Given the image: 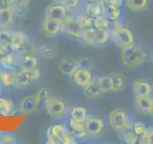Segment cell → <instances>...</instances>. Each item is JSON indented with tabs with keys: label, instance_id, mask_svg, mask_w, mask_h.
Here are the masks:
<instances>
[{
	"label": "cell",
	"instance_id": "obj_1",
	"mask_svg": "<svg viewBox=\"0 0 153 144\" xmlns=\"http://www.w3.org/2000/svg\"><path fill=\"white\" fill-rule=\"evenodd\" d=\"M109 35L111 41L121 50L135 45V37L133 32L124 25L122 20L111 23Z\"/></svg>",
	"mask_w": 153,
	"mask_h": 144
},
{
	"label": "cell",
	"instance_id": "obj_13",
	"mask_svg": "<svg viewBox=\"0 0 153 144\" xmlns=\"http://www.w3.org/2000/svg\"><path fill=\"white\" fill-rule=\"evenodd\" d=\"M43 30H44L46 35L50 37H55L63 31V25L59 20L45 17L44 22H43Z\"/></svg>",
	"mask_w": 153,
	"mask_h": 144
},
{
	"label": "cell",
	"instance_id": "obj_35",
	"mask_svg": "<svg viewBox=\"0 0 153 144\" xmlns=\"http://www.w3.org/2000/svg\"><path fill=\"white\" fill-rule=\"evenodd\" d=\"M140 144H153V127L146 129V133L142 136L139 137Z\"/></svg>",
	"mask_w": 153,
	"mask_h": 144
},
{
	"label": "cell",
	"instance_id": "obj_9",
	"mask_svg": "<svg viewBox=\"0 0 153 144\" xmlns=\"http://www.w3.org/2000/svg\"><path fill=\"white\" fill-rule=\"evenodd\" d=\"M71 77L73 79L74 83L76 86H80V88H85L86 86L90 85L95 80L92 70L84 68H78Z\"/></svg>",
	"mask_w": 153,
	"mask_h": 144
},
{
	"label": "cell",
	"instance_id": "obj_20",
	"mask_svg": "<svg viewBox=\"0 0 153 144\" xmlns=\"http://www.w3.org/2000/svg\"><path fill=\"white\" fill-rule=\"evenodd\" d=\"M148 4L149 0H124V6L134 13L146 11L148 8Z\"/></svg>",
	"mask_w": 153,
	"mask_h": 144
},
{
	"label": "cell",
	"instance_id": "obj_11",
	"mask_svg": "<svg viewBox=\"0 0 153 144\" xmlns=\"http://www.w3.org/2000/svg\"><path fill=\"white\" fill-rule=\"evenodd\" d=\"M20 58L16 54V52H11L6 55L0 56V67L4 69L16 70L17 66L19 67Z\"/></svg>",
	"mask_w": 153,
	"mask_h": 144
},
{
	"label": "cell",
	"instance_id": "obj_40",
	"mask_svg": "<svg viewBox=\"0 0 153 144\" xmlns=\"http://www.w3.org/2000/svg\"><path fill=\"white\" fill-rule=\"evenodd\" d=\"M28 11H29V4L23 5V6L17 7V8L13 10V14L16 16H17V17H23V16H25L26 14H28Z\"/></svg>",
	"mask_w": 153,
	"mask_h": 144
},
{
	"label": "cell",
	"instance_id": "obj_8",
	"mask_svg": "<svg viewBox=\"0 0 153 144\" xmlns=\"http://www.w3.org/2000/svg\"><path fill=\"white\" fill-rule=\"evenodd\" d=\"M69 10L67 9L61 2H56L48 6L45 10V17L56 19L62 22L64 17L68 14Z\"/></svg>",
	"mask_w": 153,
	"mask_h": 144
},
{
	"label": "cell",
	"instance_id": "obj_21",
	"mask_svg": "<svg viewBox=\"0 0 153 144\" xmlns=\"http://www.w3.org/2000/svg\"><path fill=\"white\" fill-rule=\"evenodd\" d=\"M16 70L0 69V84L3 86H13L16 85Z\"/></svg>",
	"mask_w": 153,
	"mask_h": 144
},
{
	"label": "cell",
	"instance_id": "obj_2",
	"mask_svg": "<svg viewBox=\"0 0 153 144\" xmlns=\"http://www.w3.org/2000/svg\"><path fill=\"white\" fill-rule=\"evenodd\" d=\"M146 59L147 53L140 46L133 45L121 50V60L126 68H138L145 64Z\"/></svg>",
	"mask_w": 153,
	"mask_h": 144
},
{
	"label": "cell",
	"instance_id": "obj_50",
	"mask_svg": "<svg viewBox=\"0 0 153 144\" xmlns=\"http://www.w3.org/2000/svg\"><path fill=\"white\" fill-rule=\"evenodd\" d=\"M55 1H56V2H63L64 0H55Z\"/></svg>",
	"mask_w": 153,
	"mask_h": 144
},
{
	"label": "cell",
	"instance_id": "obj_37",
	"mask_svg": "<svg viewBox=\"0 0 153 144\" xmlns=\"http://www.w3.org/2000/svg\"><path fill=\"white\" fill-rule=\"evenodd\" d=\"M59 140H60V143H62V144H75V143H76V136L69 131L68 128H67L66 131L62 134V136H60Z\"/></svg>",
	"mask_w": 153,
	"mask_h": 144
},
{
	"label": "cell",
	"instance_id": "obj_15",
	"mask_svg": "<svg viewBox=\"0 0 153 144\" xmlns=\"http://www.w3.org/2000/svg\"><path fill=\"white\" fill-rule=\"evenodd\" d=\"M78 68V60H74L72 58H64L59 64V71L66 76H72Z\"/></svg>",
	"mask_w": 153,
	"mask_h": 144
},
{
	"label": "cell",
	"instance_id": "obj_19",
	"mask_svg": "<svg viewBox=\"0 0 153 144\" xmlns=\"http://www.w3.org/2000/svg\"><path fill=\"white\" fill-rule=\"evenodd\" d=\"M39 105V102L36 98V96H27V97L23 98L20 102V110L22 112L30 113L36 110V108Z\"/></svg>",
	"mask_w": 153,
	"mask_h": 144
},
{
	"label": "cell",
	"instance_id": "obj_10",
	"mask_svg": "<svg viewBox=\"0 0 153 144\" xmlns=\"http://www.w3.org/2000/svg\"><path fill=\"white\" fill-rule=\"evenodd\" d=\"M66 130H67V127L63 124L52 125L47 131V140H46V142L48 144H59V143H60L59 138Z\"/></svg>",
	"mask_w": 153,
	"mask_h": 144
},
{
	"label": "cell",
	"instance_id": "obj_23",
	"mask_svg": "<svg viewBox=\"0 0 153 144\" xmlns=\"http://www.w3.org/2000/svg\"><path fill=\"white\" fill-rule=\"evenodd\" d=\"M112 80V92H121L126 89V79L121 73H115L111 75Z\"/></svg>",
	"mask_w": 153,
	"mask_h": 144
},
{
	"label": "cell",
	"instance_id": "obj_4",
	"mask_svg": "<svg viewBox=\"0 0 153 144\" xmlns=\"http://www.w3.org/2000/svg\"><path fill=\"white\" fill-rule=\"evenodd\" d=\"M44 108L46 112L55 119L62 118L67 112V105L65 101L51 95L44 102Z\"/></svg>",
	"mask_w": 153,
	"mask_h": 144
},
{
	"label": "cell",
	"instance_id": "obj_46",
	"mask_svg": "<svg viewBox=\"0 0 153 144\" xmlns=\"http://www.w3.org/2000/svg\"><path fill=\"white\" fill-rule=\"evenodd\" d=\"M105 3L108 5H115L118 7H123L124 5V0H105Z\"/></svg>",
	"mask_w": 153,
	"mask_h": 144
},
{
	"label": "cell",
	"instance_id": "obj_26",
	"mask_svg": "<svg viewBox=\"0 0 153 144\" xmlns=\"http://www.w3.org/2000/svg\"><path fill=\"white\" fill-rule=\"evenodd\" d=\"M104 16L109 19L111 23L120 21L122 18V7L106 4V11H105Z\"/></svg>",
	"mask_w": 153,
	"mask_h": 144
},
{
	"label": "cell",
	"instance_id": "obj_36",
	"mask_svg": "<svg viewBox=\"0 0 153 144\" xmlns=\"http://www.w3.org/2000/svg\"><path fill=\"white\" fill-rule=\"evenodd\" d=\"M147 127L146 126V124L142 122V121H136V122H132L131 125V130L135 133L137 136L140 137L142 136L143 134L146 133Z\"/></svg>",
	"mask_w": 153,
	"mask_h": 144
},
{
	"label": "cell",
	"instance_id": "obj_14",
	"mask_svg": "<svg viewBox=\"0 0 153 144\" xmlns=\"http://www.w3.org/2000/svg\"><path fill=\"white\" fill-rule=\"evenodd\" d=\"M67 128H68L69 131L76 136V139H83L88 136L84 122H79L72 118H69L68 127Z\"/></svg>",
	"mask_w": 153,
	"mask_h": 144
},
{
	"label": "cell",
	"instance_id": "obj_38",
	"mask_svg": "<svg viewBox=\"0 0 153 144\" xmlns=\"http://www.w3.org/2000/svg\"><path fill=\"white\" fill-rule=\"evenodd\" d=\"M40 51H41V54L43 55V57L46 58V59H53L55 58L56 55V50L54 46L52 45H43L40 48Z\"/></svg>",
	"mask_w": 153,
	"mask_h": 144
},
{
	"label": "cell",
	"instance_id": "obj_39",
	"mask_svg": "<svg viewBox=\"0 0 153 144\" xmlns=\"http://www.w3.org/2000/svg\"><path fill=\"white\" fill-rule=\"evenodd\" d=\"M78 67L79 68H84L92 70L93 68V62L89 58H81L78 60Z\"/></svg>",
	"mask_w": 153,
	"mask_h": 144
},
{
	"label": "cell",
	"instance_id": "obj_33",
	"mask_svg": "<svg viewBox=\"0 0 153 144\" xmlns=\"http://www.w3.org/2000/svg\"><path fill=\"white\" fill-rule=\"evenodd\" d=\"M63 32L65 35L73 40H80V29L76 25L63 27Z\"/></svg>",
	"mask_w": 153,
	"mask_h": 144
},
{
	"label": "cell",
	"instance_id": "obj_45",
	"mask_svg": "<svg viewBox=\"0 0 153 144\" xmlns=\"http://www.w3.org/2000/svg\"><path fill=\"white\" fill-rule=\"evenodd\" d=\"M61 3L68 10H72V9H76L79 6V0H64V1Z\"/></svg>",
	"mask_w": 153,
	"mask_h": 144
},
{
	"label": "cell",
	"instance_id": "obj_42",
	"mask_svg": "<svg viewBox=\"0 0 153 144\" xmlns=\"http://www.w3.org/2000/svg\"><path fill=\"white\" fill-rule=\"evenodd\" d=\"M16 141V137L12 134H0V144H12Z\"/></svg>",
	"mask_w": 153,
	"mask_h": 144
},
{
	"label": "cell",
	"instance_id": "obj_34",
	"mask_svg": "<svg viewBox=\"0 0 153 144\" xmlns=\"http://www.w3.org/2000/svg\"><path fill=\"white\" fill-rule=\"evenodd\" d=\"M97 40H98V45H99V47L107 45L108 43L111 41L109 32L97 31Z\"/></svg>",
	"mask_w": 153,
	"mask_h": 144
},
{
	"label": "cell",
	"instance_id": "obj_52",
	"mask_svg": "<svg viewBox=\"0 0 153 144\" xmlns=\"http://www.w3.org/2000/svg\"><path fill=\"white\" fill-rule=\"evenodd\" d=\"M0 134H1V133H0Z\"/></svg>",
	"mask_w": 153,
	"mask_h": 144
},
{
	"label": "cell",
	"instance_id": "obj_16",
	"mask_svg": "<svg viewBox=\"0 0 153 144\" xmlns=\"http://www.w3.org/2000/svg\"><path fill=\"white\" fill-rule=\"evenodd\" d=\"M27 41V36L23 32L17 31L12 33V38L11 41H10V45L13 52H18L23 49L24 45Z\"/></svg>",
	"mask_w": 153,
	"mask_h": 144
},
{
	"label": "cell",
	"instance_id": "obj_44",
	"mask_svg": "<svg viewBox=\"0 0 153 144\" xmlns=\"http://www.w3.org/2000/svg\"><path fill=\"white\" fill-rule=\"evenodd\" d=\"M8 4H9V8L13 10L17 7L29 4V0H8Z\"/></svg>",
	"mask_w": 153,
	"mask_h": 144
},
{
	"label": "cell",
	"instance_id": "obj_17",
	"mask_svg": "<svg viewBox=\"0 0 153 144\" xmlns=\"http://www.w3.org/2000/svg\"><path fill=\"white\" fill-rule=\"evenodd\" d=\"M80 40H82L87 45L99 47L97 40V30L94 27L80 30Z\"/></svg>",
	"mask_w": 153,
	"mask_h": 144
},
{
	"label": "cell",
	"instance_id": "obj_18",
	"mask_svg": "<svg viewBox=\"0 0 153 144\" xmlns=\"http://www.w3.org/2000/svg\"><path fill=\"white\" fill-rule=\"evenodd\" d=\"M152 97H135L134 105L139 112L146 115H150Z\"/></svg>",
	"mask_w": 153,
	"mask_h": 144
},
{
	"label": "cell",
	"instance_id": "obj_7",
	"mask_svg": "<svg viewBox=\"0 0 153 144\" xmlns=\"http://www.w3.org/2000/svg\"><path fill=\"white\" fill-rule=\"evenodd\" d=\"M132 92L135 97H152L153 86L146 80H136L132 85Z\"/></svg>",
	"mask_w": 153,
	"mask_h": 144
},
{
	"label": "cell",
	"instance_id": "obj_49",
	"mask_svg": "<svg viewBox=\"0 0 153 144\" xmlns=\"http://www.w3.org/2000/svg\"><path fill=\"white\" fill-rule=\"evenodd\" d=\"M100 1H105V0H87V2H100Z\"/></svg>",
	"mask_w": 153,
	"mask_h": 144
},
{
	"label": "cell",
	"instance_id": "obj_47",
	"mask_svg": "<svg viewBox=\"0 0 153 144\" xmlns=\"http://www.w3.org/2000/svg\"><path fill=\"white\" fill-rule=\"evenodd\" d=\"M9 8L8 0H0V9Z\"/></svg>",
	"mask_w": 153,
	"mask_h": 144
},
{
	"label": "cell",
	"instance_id": "obj_5",
	"mask_svg": "<svg viewBox=\"0 0 153 144\" xmlns=\"http://www.w3.org/2000/svg\"><path fill=\"white\" fill-rule=\"evenodd\" d=\"M88 136L100 138L103 134L105 129V121L100 115H88L84 121Z\"/></svg>",
	"mask_w": 153,
	"mask_h": 144
},
{
	"label": "cell",
	"instance_id": "obj_41",
	"mask_svg": "<svg viewBox=\"0 0 153 144\" xmlns=\"http://www.w3.org/2000/svg\"><path fill=\"white\" fill-rule=\"evenodd\" d=\"M36 98L38 100V102H39V104L41 102L44 103L46 101V99L50 96L49 89H48V88H41V89H39L37 91V93L36 94Z\"/></svg>",
	"mask_w": 153,
	"mask_h": 144
},
{
	"label": "cell",
	"instance_id": "obj_51",
	"mask_svg": "<svg viewBox=\"0 0 153 144\" xmlns=\"http://www.w3.org/2000/svg\"><path fill=\"white\" fill-rule=\"evenodd\" d=\"M151 60H152V62H153V54H152V56H151Z\"/></svg>",
	"mask_w": 153,
	"mask_h": 144
},
{
	"label": "cell",
	"instance_id": "obj_6",
	"mask_svg": "<svg viewBox=\"0 0 153 144\" xmlns=\"http://www.w3.org/2000/svg\"><path fill=\"white\" fill-rule=\"evenodd\" d=\"M41 72L37 67L32 70H22L16 71V86L17 88H26L33 82L37 81L40 78Z\"/></svg>",
	"mask_w": 153,
	"mask_h": 144
},
{
	"label": "cell",
	"instance_id": "obj_28",
	"mask_svg": "<svg viewBox=\"0 0 153 144\" xmlns=\"http://www.w3.org/2000/svg\"><path fill=\"white\" fill-rule=\"evenodd\" d=\"M88 113H87V110L84 107H81V106H76L70 109V118L76 120V121L79 122H84L85 119L87 118Z\"/></svg>",
	"mask_w": 153,
	"mask_h": 144
},
{
	"label": "cell",
	"instance_id": "obj_48",
	"mask_svg": "<svg viewBox=\"0 0 153 144\" xmlns=\"http://www.w3.org/2000/svg\"><path fill=\"white\" fill-rule=\"evenodd\" d=\"M150 115L153 116V97H152V101H151V108H150Z\"/></svg>",
	"mask_w": 153,
	"mask_h": 144
},
{
	"label": "cell",
	"instance_id": "obj_22",
	"mask_svg": "<svg viewBox=\"0 0 153 144\" xmlns=\"http://www.w3.org/2000/svg\"><path fill=\"white\" fill-rule=\"evenodd\" d=\"M13 16L14 14L11 8L0 9V28L8 29L12 25Z\"/></svg>",
	"mask_w": 153,
	"mask_h": 144
},
{
	"label": "cell",
	"instance_id": "obj_43",
	"mask_svg": "<svg viewBox=\"0 0 153 144\" xmlns=\"http://www.w3.org/2000/svg\"><path fill=\"white\" fill-rule=\"evenodd\" d=\"M11 52H13V50L11 48V45H10V42L0 40V56L6 55Z\"/></svg>",
	"mask_w": 153,
	"mask_h": 144
},
{
	"label": "cell",
	"instance_id": "obj_3",
	"mask_svg": "<svg viewBox=\"0 0 153 144\" xmlns=\"http://www.w3.org/2000/svg\"><path fill=\"white\" fill-rule=\"evenodd\" d=\"M108 125L117 132L131 129L132 122L129 114L124 109L116 108L112 110L108 114Z\"/></svg>",
	"mask_w": 153,
	"mask_h": 144
},
{
	"label": "cell",
	"instance_id": "obj_31",
	"mask_svg": "<svg viewBox=\"0 0 153 144\" xmlns=\"http://www.w3.org/2000/svg\"><path fill=\"white\" fill-rule=\"evenodd\" d=\"M97 82L100 85V88L102 89V93H108L112 92V80L111 75H102L98 77Z\"/></svg>",
	"mask_w": 153,
	"mask_h": 144
},
{
	"label": "cell",
	"instance_id": "obj_12",
	"mask_svg": "<svg viewBox=\"0 0 153 144\" xmlns=\"http://www.w3.org/2000/svg\"><path fill=\"white\" fill-rule=\"evenodd\" d=\"M106 11V3L105 1L100 2H87L85 5L84 13L91 17H97L105 14Z\"/></svg>",
	"mask_w": 153,
	"mask_h": 144
},
{
	"label": "cell",
	"instance_id": "obj_24",
	"mask_svg": "<svg viewBox=\"0 0 153 144\" xmlns=\"http://www.w3.org/2000/svg\"><path fill=\"white\" fill-rule=\"evenodd\" d=\"M38 60L33 55H25L20 58L19 62V68L22 70H32L37 67Z\"/></svg>",
	"mask_w": 153,
	"mask_h": 144
},
{
	"label": "cell",
	"instance_id": "obj_27",
	"mask_svg": "<svg viewBox=\"0 0 153 144\" xmlns=\"http://www.w3.org/2000/svg\"><path fill=\"white\" fill-rule=\"evenodd\" d=\"M83 92H84L86 97L91 98V99L96 98V97H99V96L103 94L102 89H100V88L99 83H98L96 79L90 85L86 86L85 88H83Z\"/></svg>",
	"mask_w": 153,
	"mask_h": 144
},
{
	"label": "cell",
	"instance_id": "obj_30",
	"mask_svg": "<svg viewBox=\"0 0 153 144\" xmlns=\"http://www.w3.org/2000/svg\"><path fill=\"white\" fill-rule=\"evenodd\" d=\"M14 110V103L12 99L0 96V114L10 115Z\"/></svg>",
	"mask_w": 153,
	"mask_h": 144
},
{
	"label": "cell",
	"instance_id": "obj_29",
	"mask_svg": "<svg viewBox=\"0 0 153 144\" xmlns=\"http://www.w3.org/2000/svg\"><path fill=\"white\" fill-rule=\"evenodd\" d=\"M110 27H111V22L104 14L94 18V28L97 31L109 32Z\"/></svg>",
	"mask_w": 153,
	"mask_h": 144
},
{
	"label": "cell",
	"instance_id": "obj_32",
	"mask_svg": "<svg viewBox=\"0 0 153 144\" xmlns=\"http://www.w3.org/2000/svg\"><path fill=\"white\" fill-rule=\"evenodd\" d=\"M122 140L126 144H137L139 143V136L134 133L131 129L123 130L120 132Z\"/></svg>",
	"mask_w": 153,
	"mask_h": 144
},
{
	"label": "cell",
	"instance_id": "obj_25",
	"mask_svg": "<svg viewBox=\"0 0 153 144\" xmlns=\"http://www.w3.org/2000/svg\"><path fill=\"white\" fill-rule=\"evenodd\" d=\"M76 25L78 26L80 30L83 29H89L94 27V17L89 16L85 13L79 14L76 16Z\"/></svg>",
	"mask_w": 153,
	"mask_h": 144
}]
</instances>
